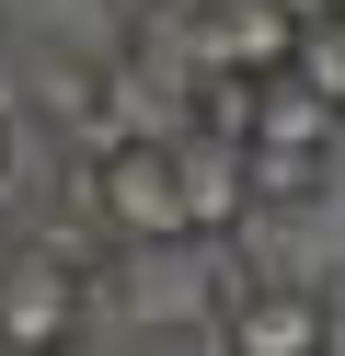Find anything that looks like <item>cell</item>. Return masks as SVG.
I'll list each match as a JSON object with an SVG mask.
<instances>
[{"label": "cell", "mask_w": 345, "mask_h": 356, "mask_svg": "<svg viewBox=\"0 0 345 356\" xmlns=\"http://www.w3.org/2000/svg\"><path fill=\"white\" fill-rule=\"evenodd\" d=\"M173 172H184V218H196V241H230V230L253 218L242 138H196V127H173Z\"/></svg>", "instance_id": "277c9868"}, {"label": "cell", "mask_w": 345, "mask_h": 356, "mask_svg": "<svg viewBox=\"0 0 345 356\" xmlns=\"http://www.w3.org/2000/svg\"><path fill=\"white\" fill-rule=\"evenodd\" d=\"M0 184H12V115H0Z\"/></svg>", "instance_id": "5b68a950"}, {"label": "cell", "mask_w": 345, "mask_h": 356, "mask_svg": "<svg viewBox=\"0 0 345 356\" xmlns=\"http://www.w3.org/2000/svg\"><path fill=\"white\" fill-rule=\"evenodd\" d=\"M81 322H92V276L81 264H58L46 241L0 253V356H69Z\"/></svg>", "instance_id": "7a4b0ae2"}, {"label": "cell", "mask_w": 345, "mask_h": 356, "mask_svg": "<svg viewBox=\"0 0 345 356\" xmlns=\"http://www.w3.org/2000/svg\"><path fill=\"white\" fill-rule=\"evenodd\" d=\"M92 207H104L115 241H138V253H173V241H196V218H184V172H173V138H115L81 161Z\"/></svg>", "instance_id": "6da1fadb"}, {"label": "cell", "mask_w": 345, "mask_h": 356, "mask_svg": "<svg viewBox=\"0 0 345 356\" xmlns=\"http://www.w3.org/2000/svg\"><path fill=\"white\" fill-rule=\"evenodd\" d=\"M322 12H345V0H322Z\"/></svg>", "instance_id": "8992f818"}, {"label": "cell", "mask_w": 345, "mask_h": 356, "mask_svg": "<svg viewBox=\"0 0 345 356\" xmlns=\"http://www.w3.org/2000/svg\"><path fill=\"white\" fill-rule=\"evenodd\" d=\"M219 345L230 356H334V287H311V276H242L219 299Z\"/></svg>", "instance_id": "3957f363"}]
</instances>
